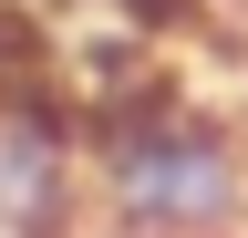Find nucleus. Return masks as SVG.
<instances>
[{
  "mask_svg": "<svg viewBox=\"0 0 248 238\" xmlns=\"http://www.w3.org/2000/svg\"><path fill=\"white\" fill-rule=\"evenodd\" d=\"M0 238H93L73 73L31 83V94H0Z\"/></svg>",
  "mask_w": 248,
  "mask_h": 238,
  "instance_id": "2",
  "label": "nucleus"
},
{
  "mask_svg": "<svg viewBox=\"0 0 248 238\" xmlns=\"http://www.w3.org/2000/svg\"><path fill=\"white\" fill-rule=\"evenodd\" d=\"M31 11H93V21H114V32H145V42H166L197 21V0H31Z\"/></svg>",
  "mask_w": 248,
  "mask_h": 238,
  "instance_id": "3",
  "label": "nucleus"
},
{
  "mask_svg": "<svg viewBox=\"0 0 248 238\" xmlns=\"http://www.w3.org/2000/svg\"><path fill=\"white\" fill-rule=\"evenodd\" d=\"M93 238H248V125L166 63L73 73Z\"/></svg>",
  "mask_w": 248,
  "mask_h": 238,
  "instance_id": "1",
  "label": "nucleus"
}]
</instances>
